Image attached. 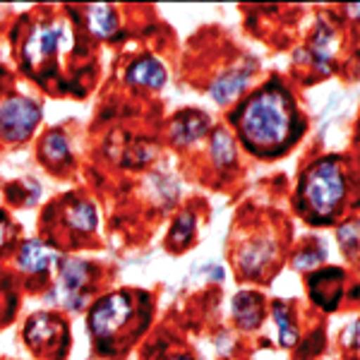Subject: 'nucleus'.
Here are the masks:
<instances>
[{"label":"nucleus","instance_id":"obj_3","mask_svg":"<svg viewBox=\"0 0 360 360\" xmlns=\"http://www.w3.org/2000/svg\"><path fill=\"white\" fill-rule=\"evenodd\" d=\"M41 120V108L25 96H13L0 101V135L22 142L37 130Z\"/></svg>","mask_w":360,"mask_h":360},{"label":"nucleus","instance_id":"obj_20","mask_svg":"<svg viewBox=\"0 0 360 360\" xmlns=\"http://www.w3.org/2000/svg\"><path fill=\"white\" fill-rule=\"evenodd\" d=\"M339 240H341V245L351 252V250L356 248V243H358V226L356 224L341 226V229H339Z\"/></svg>","mask_w":360,"mask_h":360},{"label":"nucleus","instance_id":"obj_8","mask_svg":"<svg viewBox=\"0 0 360 360\" xmlns=\"http://www.w3.org/2000/svg\"><path fill=\"white\" fill-rule=\"evenodd\" d=\"M209 130V118L200 111H185L180 113L171 125V137L176 144H193L200 137H205Z\"/></svg>","mask_w":360,"mask_h":360},{"label":"nucleus","instance_id":"obj_1","mask_svg":"<svg viewBox=\"0 0 360 360\" xmlns=\"http://www.w3.org/2000/svg\"><path fill=\"white\" fill-rule=\"evenodd\" d=\"M293 125V106L286 91L266 86L238 113V127L252 149H271L286 142Z\"/></svg>","mask_w":360,"mask_h":360},{"label":"nucleus","instance_id":"obj_12","mask_svg":"<svg viewBox=\"0 0 360 360\" xmlns=\"http://www.w3.org/2000/svg\"><path fill=\"white\" fill-rule=\"evenodd\" d=\"M245 84H248V70L245 72H243V70H233V72L221 75V77L212 84L214 101H219V103L233 101V98H238V94L245 89Z\"/></svg>","mask_w":360,"mask_h":360},{"label":"nucleus","instance_id":"obj_18","mask_svg":"<svg viewBox=\"0 0 360 360\" xmlns=\"http://www.w3.org/2000/svg\"><path fill=\"white\" fill-rule=\"evenodd\" d=\"M195 233V217L193 214H180L178 221L171 229V245L173 248H183L193 240Z\"/></svg>","mask_w":360,"mask_h":360},{"label":"nucleus","instance_id":"obj_2","mask_svg":"<svg viewBox=\"0 0 360 360\" xmlns=\"http://www.w3.org/2000/svg\"><path fill=\"white\" fill-rule=\"evenodd\" d=\"M300 195L315 214L327 219L332 217L346 195V180L336 159H324L312 166L303 178Z\"/></svg>","mask_w":360,"mask_h":360},{"label":"nucleus","instance_id":"obj_19","mask_svg":"<svg viewBox=\"0 0 360 360\" xmlns=\"http://www.w3.org/2000/svg\"><path fill=\"white\" fill-rule=\"evenodd\" d=\"M41 149L49 161H65L68 159V139L63 137L60 132H49Z\"/></svg>","mask_w":360,"mask_h":360},{"label":"nucleus","instance_id":"obj_14","mask_svg":"<svg viewBox=\"0 0 360 360\" xmlns=\"http://www.w3.org/2000/svg\"><path fill=\"white\" fill-rule=\"evenodd\" d=\"M271 255H274V248L271 245H266V243H255V245L243 250L240 266L248 271V274H257L262 266H266V262L271 259Z\"/></svg>","mask_w":360,"mask_h":360},{"label":"nucleus","instance_id":"obj_15","mask_svg":"<svg viewBox=\"0 0 360 360\" xmlns=\"http://www.w3.org/2000/svg\"><path fill=\"white\" fill-rule=\"evenodd\" d=\"M68 224L79 233H89L96 229V209L89 202H77L75 207L68 209Z\"/></svg>","mask_w":360,"mask_h":360},{"label":"nucleus","instance_id":"obj_23","mask_svg":"<svg viewBox=\"0 0 360 360\" xmlns=\"http://www.w3.org/2000/svg\"><path fill=\"white\" fill-rule=\"evenodd\" d=\"M173 360H193V358H185V356H178V358H173Z\"/></svg>","mask_w":360,"mask_h":360},{"label":"nucleus","instance_id":"obj_11","mask_svg":"<svg viewBox=\"0 0 360 360\" xmlns=\"http://www.w3.org/2000/svg\"><path fill=\"white\" fill-rule=\"evenodd\" d=\"M63 334V324L51 315H37L27 322V341L37 348L53 344L56 336Z\"/></svg>","mask_w":360,"mask_h":360},{"label":"nucleus","instance_id":"obj_13","mask_svg":"<svg viewBox=\"0 0 360 360\" xmlns=\"http://www.w3.org/2000/svg\"><path fill=\"white\" fill-rule=\"evenodd\" d=\"M86 17H89V29L101 39H108L115 34L118 29V17H115V10L106 3H94L89 10H86Z\"/></svg>","mask_w":360,"mask_h":360},{"label":"nucleus","instance_id":"obj_9","mask_svg":"<svg viewBox=\"0 0 360 360\" xmlns=\"http://www.w3.org/2000/svg\"><path fill=\"white\" fill-rule=\"evenodd\" d=\"M264 300L262 295L252 293V291H243L233 298V312L236 319L243 329H255L264 317Z\"/></svg>","mask_w":360,"mask_h":360},{"label":"nucleus","instance_id":"obj_16","mask_svg":"<svg viewBox=\"0 0 360 360\" xmlns=\"http://www.w3.org/2000/svg\"><path fill=\"white\" fill-rule=\"evenodd\" d=\"M212 156L217 161L219 168H226L236 161V147H233V139L226 135L224 130H217L212 137Z\"/></svg>","mask_w":360,"mask_h":360},{"label":"nucleus","instance_id":"obj_7","mask_svg":"<svg viewBox=\"0 0 360 360\" xmlns=\"http://www.w3.org/2000/svg\"><path fill=\"white\" fill-rule=\"evenodd\" d=\"M63 37L60 27H49V25H39L32 32L29 41L25 44V58L27 63H41L46 60L53 51L58 49V41Z\"/></svg>","mask_w":360,"mask_h":360},{"label":"nucleus","instance_id":"obj_21","mask_svg":"<svg viewBox=\"0 0 360 360\" xmlns=\"http://www.w3.org/2000/svg\"><path fill=\"white\" fill-rule=\"evenodd\" d=\"M322 257H324L322 252H300L298 257L293 259V264L298 266V269H310V266L322 262Z\"/></svg>","mask_w":360,"mask_h":360},{"label":"nucleus","instance_id":"obj_10","mask_svg":"<svg viewBox=\"0 0 360 360\" xmlns=\"http://www.w3.org/2000/svg\"><path fill=\"white\" fill-rule=\"evenodd\" d=\"M127 82L159 89V86L166 84V70L154 58H139L135 65L127 70Z\"/></svg>","mask_w":360,"mask_h":360},{"label":"nucleus","instance_id":"obj_6","mask_svg":"<svg viewBox=\"0 0 360 360\" xmlns=\"http://www.w3.org/2000/svg\"><path fill=\"white\" fill-rule=\"evenodd\" d=\"M86 278H89V266H86L82 259H68V262L63 264L60 286H58V291H60L65 305H70V307L82 305L79 288L86 283Z\"/></svg>","mask_w":360,"mask_h":360},{"label":"nucleus","instance_id":"obj_5","mask_svg":"<svg viewBox=\"0 0 360 360\" xmlns=\"http://www.w3.org/2000/svg\"><path fill=\"white\" fill-rule=\"evenodd\" d=\"M17 262H20L22 269L29 271V274H39V271H46L60 262V255H58L56 248L46 245L41 240H29L22 245Z\"/></svg>","mask_w":360,"mask_h":360},{"label":"nucleus","instance_id":"obj_17","mask_svg":"<svg viewBox=\"0 0 360 360\" xmlns=\"http://www.w3.org/2000/svg\"><path fill=\"white\" fill-rule=\"evenodd\" d=\"M271 315L276 319V327H278V341H281V346L291 348L295 344V339H298V334H295V327L291 322V317H288V310L286 305L276 303L274 310H271Z\"/></svg>","mask_w":360,"mask_h":360},{"label":"nucleus","instance_id":"obj_4","mask_svg":"<svg viewBox=\"0 0 360 360\" xmlns=\"http://www.w3.org/2000/svg\"><path fill=\"white\" fill-rule=\"evenodd\" d=\"M132 317V300L127 293H111L101 298L89 312V329L96 339H111Z\"/></svg>","mask_w":360,"mask_h":360},{"label":"nucleus","instance_id":"obj_22","mask_svg":"<svg viewBox=\"0 0 360 360\" xmlns=\"http://www.w3.org/2000/svg\"><path fill=\"white\" fill-rule=\"evenodd\" d=\"M3 243H5V219L0 217V248H3Z\"/></svg>","mask_w":360,"mask_h":360}]
</instances>
